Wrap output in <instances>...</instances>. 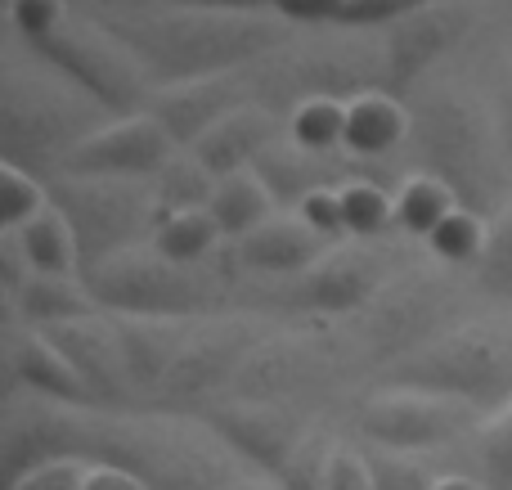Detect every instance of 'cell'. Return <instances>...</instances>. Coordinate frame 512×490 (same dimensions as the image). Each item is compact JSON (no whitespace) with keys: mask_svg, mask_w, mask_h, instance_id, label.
<instances>
[{"mask_svg":"<svg viewBox=\"0 0 512 490\" xmlns=\"http://www.w3.org/2000/svg\"><path fill=\"white\" fill-rule=\"evenodd\" d=\"M459 207V198L432 176H409L396 194V221L405 234H418V239H432V230L445 221V216Z\"/></svg>","mask_w":512,"mask_h":490,"instance_id":"f1b7e54d","label":"cell"},{"mask_svg":"<svg viewBox=\"0 0 512 490\" xmlns=\"http://www.w3.org/2000/svg\"><path fill=\"white\" fill-rule=\"evenodd\" d=\"M18 248L27 257V270L32 275H59V279H81V248H77V234H72L68 216L59 207H45L41 216L14 230Z\"/></svg>","mask_w":512,"mask_h":490,"instance_id":"cb8c5ba5","label":"cell"},{"mask_svg":"<svg viewBox=\"0 0 512 490\" xmlns=\"http://www.w3.org/2000/svg\"><path fill=\"white\" fill-rule=\"evenodd\" d=\"M369 468H373V490H436L432 473H427L414 455L369 450Z\"/></svg>","mask_w":512,"mask_h":490,"instance_id":"d590c367","label":"cell"},{"mask_svg":"<svg viewBox=\"0 0 512 490\" xmlns=\"http://www.w3.org/2000/svg\"><path fill=\"white\" fill-rule=\"evenodd\" d=\"M328 455H333V441L310 432L306 446L297 450V459L283 468L279 490H328Z\"/></svg>","mask_w":512,"mask_h":490,"instance_id":"e575fe53","label":"cell"},{"mask_svg":"<svg viewBox=\"0 0 512 490\" xmlns=\"http://www.w3.org/2000/svg\"><path fill=\"white\" fill-rule=\"evenodd\" d=\"M297 216L324 239H337L346 234V216H342V189H315L310 198H301Z\"/></svg>","mask_w":512,"mask_h":490,"instance_id":"74e56055","label":"cell"},{"mask_svg":"<svg viewBox=\"0 0 512 490\" xmlns=\"http://www.w3.org/2000/svg\"><path fill=\"white\" fill-rule=\"evenodd\" d=\"M328 252V239L315 234L297 212L288 216H270L256 234L239 243V261L256 275H274V279H297L315 266Z\"/></svg>","mask_w":512,"mask_h":490,"instance_id":"ffe728a7","label":"cell"},{"mask_svg":"<svg viewBox=\"0 0 512 490\" xmlns=\"http://www.w3.org/2000/svg\"><path fill=\"white\" fill-rule=\"evenodd\" d=\"M387 288V252L369 243L328 248L306 275L283 279L274 302L297 315H351L382 297Z\"/></svg>","mask_w":512,"mask_h":490,"instance_id":"8fae6325","label":"cell"},{"mask_svg":"<svg viewBox=\"0 0 512 490\" xmlns=\"http://www.w3.org/2000/svg\"><path fill=\"white\" fill-rule=\"evenodd\" d=\"M90 468H95L90 459H54V464H41V468H32V473H23L5 490H86Z\"/></svg>","mask_w":512,"mask_h":490,"instance_id":"8d00e7d4","label":"cell"},{"mask_svg":"<svg viewBox=\"0 0 512 490\" xmlns=\"http://www.w3.org/2000/svg\"><path fill=\"white\" fill-rule=\"evenodd\" d=\"M95 108V104H90ZM90 108L72 104V90L45 86V81H27L18 72H9L5 81V99H0V140H5V162L23 158H41V162H59L77 149L86 135H95L99 126L90 122Z\"/></svg>","mask_w":512,"mask_h":490,"instance_id":"ba28073f","label":"cell"},{"mask_svg":"<svg viewBox=\"0 0 512 490\" xmlns=\"http://www.w3.org/2000/svg\"><path fill=\"white\" fill-rule=\"evenodd\" d=\"M288 140L306 153H346V99H306L288 113Z\"/></svg>","mask_w":512,"mask_h":490,"instance_id":"83f0119b","label":"cell"},{"mask_svg":"<svg viewBox=\"0 0 512 490\" xmlns=\"http://www.w3.org/2000/svg\"><path fill=\"white\" fill-rule=\"evenodd\" d=\"M342 216H346V234L369 243L396 221V203H391V194L378 180H351V185H342Z\"/></svg>","mask_w":512,"mask_h":490,"instance_id":"1f68e13d","label":"cell"},{"mask_svg":"<svg viewBox=\"0 0 512 490\" xmlns=\"http://www.w3.org/2000/svg\"><path fill=\"white\" fill-rule=\"evenodd\" d=\"M261 347L256 329L248 324H194L185 351L176 356L171 374L158 387V410L162 414H180V410H212V405L230 401L234 383H239L248 356Z\"/></svg>","mask_w":512,"mask_h":490,"instance_id":"9c48e42d","label":"cell"},{"mask_svg":"<svg viewBox=\"0 0 512 490\" xmlns=\"http://www.w3.org/2000/svg\"><path fill=\"white\" fill-rule=\"evenodd\" d=\"M207 212H212L221 239L243 243L248 234H256L265 221H270L274 198H270V189L261 185L256 171H239V176L216 180V194H212V207H207Z\"/></svg>","mask_w":512,"mask_h":490,"instance_id":"d4e9b609","label":"cell"},{"mask_svg":"<svg viewBox=\"0 0 512 490\" xmlns=\"http://www.w3.org/2000/svg\"><path fill=\"white\" fill-rule=\"evenodd\" d=\"M387 387L441 396L477 410L481 419H495L512 410V347L486 324H459L418 347L414 356L396 360Z\"/></svg>","mask_w":512,"mask_h":490,"instance_id":"5b68a950","label":"cell"},{"mask_svg":"<svg viewBox=\"0 0 512 490\" xmlns=\"http://www.w3.org/2000/svg\"><path fill=\"white\" fill-rule=\"evenodd\" d=\"M108 32L135 54L158 86L180 81L230 77L248 72L292 45V23L279 14H239V9H203V5H171L162 14L122 18Z\"/></svg>","mask_w":512,"mask_h":490,"instance_id":"6da1fadb","label":"cell"},{"mask_svg":"<svg viewBox=\"0 0 512 490\" xmlns=\"http://www.w3.org/2000/svg\"><path fill=\"white\" fill-rule=\"evenodd\" d=\"M409 126H414V117L396 95L369 90V95L346 104V153L360 162L382 158V153L409 144Z\"/></svg>","mask_w":512,"mask_h":490,"instance_id":"7402d4cb","label":"cell"},{"mask_svg":"<svg viewBox=\"0 0 512 490\" xmlns=\"http://www.w3.org/2000/svg\"><path fill=\"white\" fill-rule=\"evenodd\" d=\"M90 464L135 473L149 490H225L243 482L239 459L203 419L153 414V419H90Z\"/></svg>","mask_w":512,"mask_h":490,"instance_id":"277c9868","label":"cell"},{"mask_svg":"<svg viewBox=\"0 0 512 490\" xmlns=\"http://www.w3.org/2000/svg\"><path fill=\"white\" fill-rule=\"evenodd\" d=\"M212 194H216V176L189 149H180L176 158L153 176V203H158V216L207 212V207H212Z\"/></svg>","mask_w":512,"mask_h":490,"instance_id":"484cf974","label":"cell"},{"mask_svg":"<svg viewBox=\"0 0 512 490\" xmlns=\"http://www.w3.org/2000/svg\"><path fill=\"white\" fill-rule=\"evenodd\" d=\"M477 459H481V486L486 490H512V410L486 419L477 432Z\"/></svg>","mask_w":512,"mask_h":490,"instance_id":"836d02e7","label":"cell"},{"mask_svg":"<svg viewBox=\"0 0 512 490\" xmlns=\"http://www.w3.org/2000/svg\"><path fill=\"white\" fill-rule=\"evenodd\" d=\"M9 378L32 401H50V405H63V410H90L95 405V396L81 383V374L68 365V356L41 329H27L9 338Z\"/></svg>","mask_w":512,"mask_h":490,"instance_id":"ac0fdd59","label":"cell"},{"mask_svg":"<svg viewBox=\"0 0 512 490\" xmlns=\"http://www.w3.org/2000/svg\"><path fill=\"white\" fill-rule=\"evenodd\" d=\"M113 324L117 338H122V356L126 369H131L135 396H158L162 378L171 374V365L185 351L198 320H126V315H113Z\"/></svg>","mask_w":512,"mask_h":490,"instance_id":"44dd1931","label":"cell"},{"mask_svg":"<svg viewBox=\"0 0 512 490\" xmlns=\"http://www.w3.org/2000/svg\"><path fill=\"white\" fill-rule=\"evenodd\" d=\"M14 36L68 86H77L90 104L131 117L149 108L153 86L135 54L108 27L72 18L68 0H5Z\"/></svg>","mask_w":512,"mask_h":490,"instance_id":"7a4b0ae2","label":"cell"},{"mask_svg":"<svg viewBox=\"0 0 512 490\" xmlns=\"http://www.w3.org/2000/svg\"><path fill=\"white\" fill-rule=\"evenodd\" d=\"M86 490H149L135 473H126V468H113V464H95L90 468V482Z\"/></svg>","mask_w":512,"mask_h":490,"instance_id":"60d3db41","label":"cell"},{"mask_svg":"<svg viewBox=\"0 0 512 490\" xmlns=\"http://www.w3.org/2000/svg\"><path fill=\"white\" fill-rule=\"evenodd\" d=\"M50 203L68 216L81 248V275L117 252L144 248V230L158 225V203L140 180H68L50 189ZM153 234V230H149Z\"/></svg>","mask_w":512,"mask_h":490,"instance_id":"52a82bcc","label":"cell"},{"mask_svg":"<svg viewBox=\"0 0 512 490\" xmlns=\"http://www.w3.org/2000/svg\"><path fill=\"white\" fill-rule=\"evenodd\" d=\"M346 0H274V14L288 18L292 27H324V23H342Z\"/></svg>","mask_w":512,"mask_h":490,"instance_id":"ab89813d","label":"cell"},{"mask_svg":"<svg viewBox=\"0 0 512 490\" xmlns=\"http://www.w3.org/2000/svg\"><path fill=\"white\" fill-rule=\"evenodd\" d=\"M216 239H221V230H216L212 212H176V216H158V225H153L149 243L162 252L167 261H176V266H198V261L212 257Z\"/></svg>","mask_w":512,"mask_h":490,"instance_id":"4316f807","label":"cell"},{"mask_svg":"<svg viewBox=\"0 0 512 490\" xmlns=\"http://www.w3.org/2000/svg\"><path fill=\"white\" fill-rule=\"evenodd\" d=\"M86 288L104 315L126 320H203L212 311V284L198 275V266H176L153 243L90 266Z\"/></svg>","mask_w":512,"mask_h":490,"instance_id":"8992f818","label":"cell"},{"mask_svg":"<svg viewBox=\"0 0 512 490\" xmlns=\"http://www.w3.org/2000/svg\"><path fill=\"white\" fill-rule=\"evenodd\" d=\"M45 207H50V189L36 180V171L18 167V162H0V230H23Z\"/></svg>","mask_w":512,"mask_h":490,"instance_id":"4dcf8cb0","label":"cell"},{"mask_svg":"<svg viewBox=\"0 0 512 490\" xmlns=\"http://www.w3.org/2000/svg\"><path fill=\"white\" fill-rule=\"evenodd\" d=\"M328 490H373L369 455H360L351 446H333V455H328Z\"/></svg>","mask_w":512,"mask_h":490,"instance_id":"f35d334b","label":"cell"},{"mask_svg":"<svg viewBox=\"0 0 512 490\" xmlns=\"http://www.w3.org/2000/svg\"><path fill=\"white\" fill-rule=\"evenodd\" d=\"M279 140H283L279 117L252 99V104L234 108L225 122H216L189 153H194L216 180H225V176H239V171H252L256 162H261V153Z\"/></svg>","mask_w":512,"mask_h":490,"instance_id":"d6986e66","label":"cell"},{"mask_svg":"<svg viewBox=\"0 0 512 490\" xmlns=\"http://www.w3.org/2000/svg\"><path fill=\"white\" fill-rule=\"evenodd\" d=\"M171 5H203V9H221L225 0H171Z\"/></svg>","mask_w":512,"mask_h":490,"instance_id":"f6af8a7d","label":"cell"},{"mask_svg":"<svg viewBox=\"0 0 512 490\" xmlns=\"http://www.w3.org/2000/svg\"><path fill=\"white\" fill-rule=\"evenodd\" d=\"M472 27V14L454 0H432V5L414 9L409 18L387 27L382 41V63H387V95H409L427 68L459 41Z\"/></svg>","mask_w":512,"mask_h":490,"instance_id":"5bb4252c","label":"cell"},{"mask_svg":"<svg viewBox=\"0 0 512 490\" xmlns=\"http://www.w3.org/2000/svg\"><path fill=\"white\" fill-rule=\"evenodd\" d=\"M252 104V81L248 72H230V77H203V81H180V86H153L149 108L167 135L180 149H194L216 122L234 113V108Z\"/></svg>","mask_w":512,"mask_h":490,"instance_id":"9a60e30c","label":"cell"},{"mask_svg":"<svg viewBox=\"0 0 512 490\" xmlns=\"http://www.w3.org/2000/svg\"><path fill=\"white\" fill-rule=\"evenodd\" d=\"M54 347L68 356V365L81 374V383L90 387L95 405H122L135 396L131 387V369H126L122 356V338H117L113 315L95 311L86 320L72 324H54V329H41Z\"/></svg>","mask_w":512,"mask_h":490,"instance_id":"2e32d148","label":"cell"},{"mask_svg":"<svg viewBox=\"0 0 512 490\" xmlns=\"http://www.w3.org/2000/svg\"><path fill=\"white\" fill-rule=\"evenodd\" d=\"M495 131H499V144H504V158H508V171H512V72L499 90V104H495Z\"/></svg>","mask_w":512,"mask_h":490,"instance_id":"b9f144b4","label":"cell"},{"mask_svg":"<svg viewBox=\"0 0 512 490\" xmlns=\"http://www.w3.org/2000/svg\"><path fill=\"white\" fill-rule=\"evenodd\" d=\"M216 437L230 446V455L243 468H256L261 477L279 482L283 468L297 459V450L306 446L310 428L301 423L297 410L288 405H256V401H221L207 414H198Z\"/></svg>","mask_w":512,"mask_h":490,"instance_id":"4fadbf2b","label":"cell"},{"mask_svg":"<svg viewBox=\"0 0 512 490\" xmlns=\"http://www.w3.org/2000/svg\"><path fill=\"white\" fill-rule=\"evenodd\" d=\"M477 284L499 302H512V203L499 212L495 230L486 239V252L477 261Z\"/></svg>","mask_w":512,"mask_h":490,"instance_id":"d6a6232c","label":"cell"},{"mask_svg":"<svg viewBox=\"0 0 512 490\" xmlns=\"http://www.w3.org/2000/svg\"><path fill=\"white\" fill-rule=\"evenodd\" d=\"M180 153V144L167 135V126L153 113H131L104 122L95 135L77 144L63 158L68 180H149Z\"/></svg>","mask_w":512,"mask_h":490,"instance_id":"7c38bea8","label":"cell"},{"mask_svg":"<svg viewBox=\"0 0 512 490\" xmlns=\"http://www.w3.org/2000/svg\"><path fill=\"white\" fill-rule=\"evenodd\" d=\"M409 149H414L423 176L441 180L463 212L499 216L512 185V171L499 144L495 117H486L472 99L454 90H427L409 108Z\"/></svg>","mask_w":512,"mask_h":490,"instance_id":"3957f363","label":"cell"},{"mask_svg":"<svg viewBox=\"0 0 512 490\" xmlns=\"http://www.w3.org/2000/svg\"><path fill=\"white\" fill-rule=\"evenodd\" d=\"M225 490H279V482H270V477H243V482H234Z\"/></svg>","mask_w":512,"mask_h":490,"instance_id":"ee69618b","label":"cell"},{"mask_svg":"<svg viewBox=\"0 0 512 490\" xmlns=\"http://www.w3.org/2000/svg\"><path fill=\"white\" fill-rule=\"evenodd\" d=\"M486 239H490V225H486V216H477V212H463V207H454V212L445 216V221L432 230V239H427V248H432L436 257L445 261V266H477V261H481V252H486Z\"/></svg>","mask_w":512,"mask_h":490,"instance_id":"f546056e","label":"cell"},{"mask_svg":"<svg viewBox=\"0 0 512 490\" xmlns=\"http://www.w3.org/2000/svg\"><path fill=\"white\" fill-rule=\"evenodd\" d=\"M436 490H486V486H481V477H441Z\"/></svg>","mask_w":512,"mask_h":490,"instance_id":"7bdbcfd3","label":"cell"},{"mask_svg":"<svg viewBox=\"0 0 512 490\" xmlns=\"http://www.w3.org/2000/svg\"><path fill=\"white\" fill-rule=\"evenodd\" d=\"M9 311L23 315L27 329H54V324H72L95 315V297H90L86 279H59V275H27L18 293H9Z\"/></svg>","mask_w":512,"mask_h":490,"instance_id":"603a6c76","label":"cell"},{"mask_svg":"<svg viewBox=\"0 0 512 490\" xmlns=\"http://www.w3.org/2000/svg\"><path fill=\"white\" fill-rule=\"evenodd\" d=\"M477 410L441 401L427 392H405V387H382L355 414V428L373 450H396V455H423L441 450L477 432Z\"/></svg>","mask_w":512,"mask_h":490,"instance_id":"30bf717a","label":"cell"},{"mask_svg":"<svg viewBox=\"0 0 512 490\" xmlns=\"http://www.w3.org/2000/svg\"><path fill=\"white\" fill-rule=\"evenodd\" d=\"M445 333V302L436 288H400L378 302L369 320V342L387 365L414 356L418 347L436 342Z\"/></svg>","mask_w":512,"mask_h":490,"instance_id":"e0dca14e","label":"cell"}]
</instances>
